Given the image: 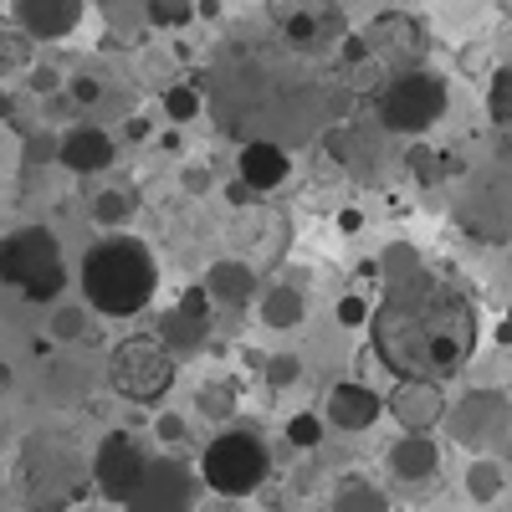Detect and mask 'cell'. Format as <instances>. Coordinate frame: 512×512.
<instances>
[{"label": "cell", "instance_id": "obj_5", "mask_svg": "<svg viewBox=\"0 0 512 512\" xmlns=\"http://www.w3.org/2000/svg\"><path fill=\"white\" fill-rule=\"evenodd\" d=\"M441 113H446V82L436 72L405 67L384 82V93H379V123L390 128V134L420 139L425 128L441 123Z\"/></svg>", "mask_w": 512, "mask_h": 512}, {"label": "cell", "instance_id": "obj_8", "mask_svg": "<svg viewBox=\"0 0 512 512\" xmlns=\"http://www.w3.org/2000/svg\"><path fill=\"white\" fill-rule=\"evenodd\" d=\"M446 420H451V436L461 446L492 451V441L497 446L507 441V390H472V395H461L456 405H446Z\"/></svg>", "mask_w": 512, "mask_h": 512}, {"label": "cell", "instance_id": "obj_28", "mask_svg": "<svg viewBox=\"0 0 512 512\" xmlns=\"http://www.w3.org/2000/svg\"><path fill=\"white\" fill-rule=\"evenodd\" d=\"M149 21L154 26H185V21H195V0H149Z\"/></svg>", "mask_w": 512, "mask_h": 512}, {"label": "cell", "instance_id": "obj_22", "mask_svg": "<svg viewBox=\"0 0 512 512\" xmlns=\"http://www.w3.org/2000/svg\"><path fill=\"white\" fill-rule=\"evenodd\" d=\"M333 512H390V502H384V492L369 487V482H344L333 497Z\"/></svg>", "mask_w": 512, "mask_h": 512}, {"label": "cell", "instance_id": "obj_3", "mask_svg": "<svg viewBox=\"0 0 512 512\" xmlns=\"http://www.w3.org/2000/svg\"><path fill=\"white\" fill-rule=\"evenodd\" d=\"M0 282H11L26 303H52L67 287L57 236L47 226H21L11 236H0Z\"/></svg>", "mask_w": 512, "mask_h": 512}, {"label": "cell", "instance_id": "obj_30", "mask_svg": "<svg viewBox=\"0 0 512 512\" xmlns=\"http://www.w3.org/2000/svg\"><path fill=\"white\" fill-rule=\"evenodd\" d=\"M338 323H344V328H364V323H369V297L349 292L344 303H338Z\"/></svg>", "mask_w": 512, "mask_h": 512}, {"label": "cell", "instance_id": "obj_37", "mask_svg": "<svg viewBox=\"0 0 512 512\" xmlns=\"http://www.w3.org/2000/svg\"><path fill=\"white\" fill-rule=\"evenodd\" d=\"M123 134H128V144H144V139H149V123H144V118H128Z\"/></svg>", "mask_w": 512, "mask_h": 512}, {"label": "cell", "instance_id": "obj_24", "mask_svg": "<svg viewBox=\"0 0 512 512\" xmlns=\"http://www.w3.org/2000/svg\"><path fill=\"white\" fill-rule=\"evenodd\" d=\"M487 108H492V123L497 128H507L512 123V72H507V62L492 72V82H487Z\"/></svg>", "mask_w": 512, "mask_h": 512}, {"label": "cell", "instance_id": "obj_33", "mask_svg": "<svg viewBox=\"0 0 512 512\" xmlns=\"http://www.w3.org/2000/svg\"><path fill=\"white\" fill-rule=\"evenodd\" d=\"M180 180H185V190H190V195H205V190H210V169H205V164H190Z\"/></svg>", "mask_w": 512, "mask_h": 512}, {"label": "cell", "instance_id": "obj_2", "mask_svg": "<svg viewBox=\"0 0 512 512\" xmlns=\"http://www.w3.org/2000/svg\"><path fill=\"white\" fill-rule=\"evenodd\" d=\"M159 262L139 236H103L82 262V297L103 318H134L154 303Z\"/></svg>", "mask_w": 512, "mask_h": 512}, {"label": "cell", "instance_id": "obj_1", "mask_svg": "<svg viewBox=\"0 0 512 512\" xmlns=\"http://www.w3.org/2000/svg\"><path fill=\"white\" fill-rule=\"evenodd\" d=\"M477 349V313L466 292L425 267L384 282L374 308V354L400 379H446Z\"/></svg>", "mask_w": 512, "mask_h": 512}, {"label": "cell", "instance_id": "obj_10", "mask_svg": "<svg viewBox=\"0 0 512 512\" xmlns=\"http://www.w3.org/2000/svg\"><path fill=\"white\" fill-rule=\"evenodd\" d=\"M144 451H139V441L134 436H123V431H113L103 446H98V456H93V482H98V492L108 497V502H123L128 492H134V482H139V472H144Z\"/></svg>", "mask_w": 512, "mask_h": 512}, {"label": "cell", "instance_id": "obj_21", "mask_svg": "<svg viewBox=\"0 0 512 512\" xmlns=\"http://www.w3.org/2000/svg\"><path fill=\"white\" fill-rule=\"evenodd\" d=\"M134 205H139V195H134V190H103V195L93 200V221H98V226H108V231H123V226H128V216H134Z\"/></svg>", "mask_w": 512, "mask_h": 512}, {"label": "cell", "instance_id": "obj_36", "mask_svg": "<svg viewBox=\"0 0 512 512\" xmlns=\"http://www.w3.org/2000/svg\"><path fill=\"white\" fill-rule=\"evenodd\" d=\"M52 154H57V139H31V144H26V159H31V164H36V159H52Z\"/></svg>", "mask_w": 512, "mask_h": 512}, {"label": "cell", "instance_id": "obj_13", "mask_svg": "<svg viewBox=\"0 0 512 512\" xmlns=\"http://www.w3.org/2000/svg\"><path fill=\"white\" fill-rule=\"evenodd\" d=\"M11 11H16L21 36H31V41H57V36H72V31H77L82 0H11Z\"/></svg>", "mask_w": 512, "mask_h": 512}, {"label": "cell", "instance_id": "obj_17", "mask_svg": "<svg viewBox=\"0 0 512 512\" xmlns=\"http://www.w3.org/2000/svg\"><path fill=\"white\" fill-rule=\"evenodd\" d=\"M441 466V451H436V441L425 436V431H405L395 446H390V472L400 477V482H425Z\"/></svg>", "mask_w": 512, "mask_h": 512}, {"label": "cell", "instance_id": "obj_26", "mask_svg": "<svg viewBox=\"0 0 512 512\" xmlns=\"http://www.w3.org/2000/svg\"><path fill=\"white\" fill-rule=\"evenodd\" d=\"M323 431H328V425H323V415H313V410H303V415L287 420V441L303 446V451H313V446L323 441Z\"/></svg>", "mask_w": 512, "mask_h": 512}, {"label": "cell", "instance_id": "obj_18", "mask_svg": "<svg viewBox=\"0 0 512 512\" xmlns=\"http://www.w3.org/2000/svg\"><path fill=\"white\" fill-rule=\"evenodd\" d=\"M205 297L221 308H246L256 297V272L246 262H216L205 272Z\"/></svg>", "mask_w": 512, "mask_h": 512}, {"label": "cell", "instance_id": "obj_15", "mask_svg": "<svg viewBox=\"0 0 512 512\" xmlns=\"http://www.w3.org/2000/svg\"><path fill=\"white\" fill-rule=\"evenodd\" d=\"M379 415H384V400L359 379H344L328 390V425H338V431H369Z\"/></svg>", "mask_w": 512, "mask_h": 512}, {"label": "cell", "instance_id": "obj_34", "mask_svg": "<svg viewBox=\"0 0 512 512\" xmlns=\"http://www.w3.org/2000/svg\"><path fill=\"white\" fill-rule=\"evenodd\" d=\"M31 88H36V98H52L57 93V72L52 67H36L31 72Z\"/></svg>", "mask_w": 512, "mask_h": 512}, {"label": "cell", "instance_id": "obj_31", "mask_svg": "<svg viewBox=\"0 0 512 512\" xmlns=\"http://www.w3.org/2000/svg\"><path fill=\"white\" fill-rule=\"evenodd\" d=\"M67 98H72L77 108H82V103H98V98H103V82H98V77H72V82H67Z\"/></svg>", "mask_w": 512, "mask_h": 512}, {"label": "cell", "instance_id": "obj_35", "mask_svg": "<svg viewBox=\"0 0 512 512\" xmlns=\"http://www.w3.org/2000/svg\"><path fill=\"white\" fill-rule=\"evenodd\" d=\"M154 431H159V441H185V420L180 415H159Z\"/></svg>", "mask_w": 512, "mask_h": 512}, {"label": "cell", "instance_id": "obj_29", "mask_svg": "<svg viewBox=\"0 0 512 512\" xmlns=\"http://www.w3.org/2000/svg\"><path fill=\"white\" fill-rule=\"evenodd\" d=\"M297 374H303V359H297V354H277V359H267V379L277 384V390H282V384H297Z\"/></svg>", "mask_w": 512, "mask_h": 512}, {"label": "cell", "instance_id": "obj_23", "mask_svg": "<svg viewBox=\"0 0 512 512\" xmlns=\"http://www.w3.org/2000/svg\"><path fill=\"white\" fill-rule=\"evenodd\" d=\"M502 487H507V477H502V461H492V456H482L472 472H466V492H472L477 502H492V497H502Z\"/></svg>", "mask_w": 512, "mask_h": 512}, {"label": "cell", "instance_id": "obj_12", "mask_svg": "<svg viewBox=\"0 0 512 512\" xmlns=\"http://www.w3.org/2000/svg\"><path fill=\"white\" fill-rule=\"evenodd\" d=\"M405 431H431V425L446 420V395H441V379H400L395 395L384 400Z\"/></svg>", "mask_w": 512, "mask_h": 512}, {"label": "cell", "instance_id": "obj_14", "mask_svg": "<svg viewBox=\"0 0 512 512\" xmlns=\"http://www.w3.org/2000/svg\"><path fill=\"white\" fill-rule=\"evenodd\" d=\"M118 144L103 134V128H67V134L57 139V159L62 169H72V175H103V169L113 164Z\"/></svg>", "mask_w": 512, "mask_h": 512}, {"label": "cell", "instance_id": "obj_4", "mask_svg": "<svg viewBox=\"0 0 512 512\" xmlns=\"http://www.w3.org/2000/svg\"><path fill=\"white\" fill-rule=\"evenodd\" d=\"M267 472H272V456H267L262 436H251V431H221L200 456L205 487L221 497H251L267 482Z\"/></svg>", "mask_w": 512, "mask_h": 512}, {"label": "cell", "instance_id": "obj_16", "mask_svg": "<svg viewBox=\"0 0 512 512\" xmlns=\"http://www.w3.org/2000/svg\"><path fill=\"white\" fill-rule=\"evenodd\" d=\"M287 149L282 144H272V139H251L246 149H241V159H236V180L246 185V190H277L282 180H287Z\"/></svg>", "mask_w": 512, "mask_h": 512}, {"label": "cell", "instance_id": "obj_25", "mask_svg": "<svg viewBox=\"0 0 512 512\" xmlns=\"http://www.w3.org/2000/svg\"><path fill=\"white\" fill-rule=\"evenodd\" d=\"M52 333L62 338V344H77V338H88V333H93V313H88V308H57Z\"/></svg>", "mask_w": 512, "mask_h": 512}, {"label": "cell", "instance_id": "obj_6", "mask_svg": "<svg viewBox=\"0 0 512 512\" xmlns=\"http://www.w3.org/2000/svg\"><path fill=\"white\" fill-rule=\"evenodd\" d=\"M108 384L134 400V405H154L169 395V384H175V354H169L159 338H123V344L108 354Z\"/></svg>", "mask_w": 512, "mask_h": 512}, {"label": "cell", "instance_id": "obj_32", "mask_svg": "<svg viewBox=\"0 0 512 512\" xmlns=\"http://www.w3.org/2000/svg\"><path fill=\"white\" fill-rule=\"evenodd\" d=\"M21 41H26V36H16V31H0V67H11V62H21V57H26Z\"/></svg>", "mask_w": 512, "mask_h": 512}, {"label": "cell", "instance_id": "obj_20", "mask_svg": "<svg viewBox=\"0 0 512 512\" xmlns=\"http://www.w3.org/2000/svg\"><path fill=\"white\" fill-rule=\"evenodd\" d=\"M303 313H308V303H303V292L297 287H267L262 292V323L267 328H297L303 323Z\"/></svg>", "mask_w": 512, "mask_h": 512}, {"label": "cell", "instance_id": "obj_27", "mask_svg": "<svg viewBox=\"0 0 512 512\" xmlns=\"http://www.w3.org/2000/svg\"><path fill=\"white\" fill-rule=\"evenodd\" d=\"M200 93L195 88H164V113L175 118V123H190V118H200Z\"/></svg>", "mask_w": 512, "mask_h": 512}, {"label": "cell", "instance_id": "obj_38", "mask_svg": "<svg viewBox=\"0 0 512 512\" xmlns=\"http://www.w3.org/2000/svg\"><path fill=\"white\" fill-rule=\"evenodd\" d=\"M359 226H364L359 210H344V216H338V231H359Z\"/></svg>", "mask_w": 512, "mask_h": 512}, {"label": "cell", "instance_id": "obj_19", "mask_svg": "<svg viewBox=\"0 0 512 512\" xmlns=\"http://www.w3.org/2000/svg\"><path fill=\"white\" fill-rule=\"evenodd\" d=\"M277 16H282V31H287L292 47H318L328 31H338V16L313 11V6H282Z\"/></svg>", "mask_w": 512, "mask_h": 512}, {"label": "cell", "instance_id": "obj_11", "mask_svg": "<svg viewBox=\"0 0 512 512\" xmlns=\"http://www.w3.org/2000/svg\"><path fill=\"white\" fill-rule=\"evenodd\" d=\"M205 333H210V297H205V287H190L180 303L159 318V344L180 359V354H195L205 344Z\"/></svg>", "mask_w": 512, "mask_h": 512}, {"label": "cell", "instance_id": "obj_39", "mask_svg": "<svg viewBox=\"0 0 512 512\" xmlns=\"http://www.w3.org/2000/svg\"><path fill=\"white\" fill-rule=\"evenodd\" d=\"M195 16H205V21L221 16V0H195Z\"/></svg>", "mask_w": 512, "mask_h": 512}, {"label": "cell", "instance_id": "obj_9", "mask_svg": "<svg viewBox=\"0 0 512 512\" xmlns=\"http://www.w3.org/2000/svg\"><path fill=\"white\" fill-rule=\"evenodd\" d=\"M128 512H190L195 507V477L180 461H144L134 492L123 497Z\"/></svg>", "mask_w": 512, "mask_h": 512}, {"label": "cell", "instance_id": "obj_7", "mask_svg": "<svg viewBox=\"0 0 512 512\" xmlns=\"http://www.w3.org/2000/svg\"><path fill=\"white\" fill-rule=\"evenodd\" d=\"M21 472H26V492H31V507L41 512H57L67 502L82 497V461L72 456V446H62L57 436H36L26 441V461H21Z\"/></svg>", "mask_w": 512, "mask_h": 512}]
</instances>
